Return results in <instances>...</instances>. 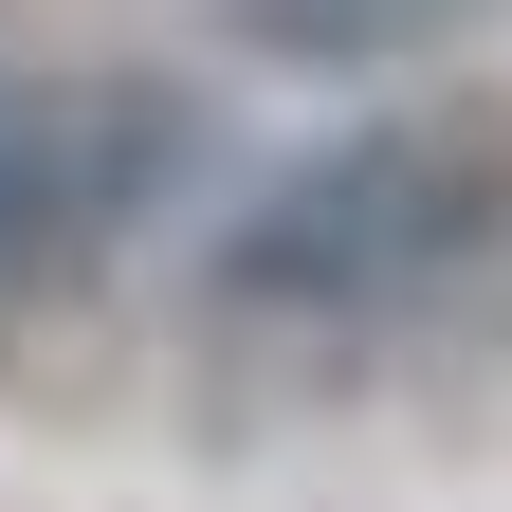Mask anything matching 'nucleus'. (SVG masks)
<instances>
[{
    "mask_svg": "<svg viewBox=\"0 0 512 512\" xmlns=\"http://www.w3.org/2000/svg\"><path fill=\"white\" fill-rule=\"evenodd\" d=\"M512 256V110H348L330 147H293L256 202L202 238V311L256 348H366L458 311Z\"/></svg>",
    "mask_w": 512,
    "mask_h": 512,
    "instance_id": "1",
    "label": "nucleus"
},
{
    "mask_svg": "<svg viewBox=\"0 0 512 512\" xmlns=\"http://www.w3.org/2000/svg\"><path fill=\"white\" fill-rule=\"evenodd\" d=\"M202 92L165 74H0V311H74L183 220Z\"/></svg>",
    "mask_w": 512,
    "mask_h": 512,
    "instance_id": "2",
    "label": "nucleus"
}]
</instances>
